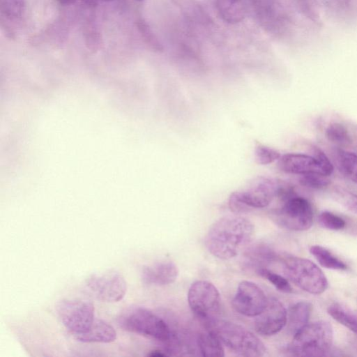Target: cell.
Instances as JSON below:
<instances>
[{
	"mask_svg": "<svg viewBox=\"0 0 357 357\" xmlns=\"http://www.w3.org/2000/svg\"><path fill=\"white\" fill-rule=\"evenodd\" d=\"M300 183L306 188L321 189L330 183L327 176L317 173H309L301 175L299 178Z\"/></svg>",
	"mask_w": 357,
	"mask_h": 357,
	"instance_id": "obj_27",
	"label": "cell"
},
{
	"mask_svg": "<svg viewBox=\"0 0 357 357\" xmlns=\"http://www.w3.org/2000/svg\"><path fill=\"white\" fill-rule=\"evenodd\" d=\"M310 252L319 264L326 268L339 271L347 269V265L342 261L335 257L328 250L321 245H312L310 248Z\"/></svg>",
	"mask_w": 357,
	"mask_h": 357,
	"instance_id": "obj_20",
	"label": "cell"
},
{
	"mask_svg": "<svg viewBox=\"0 0 357 357\" xmlns=\"http://www.w3.org/2000/svg\"><path fill=\"white\" fill-rule=\"evenodd\" d=\"M86 284L96 298L107 303L121 301L127 291L124 277L116 271L93 274L86 280Z\"/></svg>",
	"mask_w": 357,
	"mask_h": 357,
	"instance_id": "obj_10",
	"label": "cell"
},
{
	"mask_svg": "<svg viewBox=\"0 0 357 357\" xmlns=\"http://www.w3.org/2000/svg\"><path fill=\"white\" fill-rule=\"evenodd\" d=\"M337 167L341 173L357 183V155L342 150L337 152Z\"/></svg>",
	"mask_w": 357,
	"mask_h": 357,
	"instance_id": "obj_21",
	"label": "cell"
},
{
	"mask_svg": "<svg viewBox=\"0 0 357 357\" xmlns=\"http://www.w3.org/2000/svg\"><path fill=\"white\" fill-rule=\"evenodd\" d=\"M149 356H152V357H162V356H167V354L165 351H162L160 350H154V351H152L149 354Z\"/></svg>",
	"mask_w": 357,
	"mask_h": 357,
	"instance_id": "obj_32",
	"label": "cell"
},
{
	"mask_svg": "<svg viewBox=\"0 0 357 357\" xmlns=\"http://www.w3.org/2000/svg\"><path fill=\"white\" fill-rule=\"evenodd\" d=\"M102 1H113V0H102Z\"/></svg>",
	"mask_w": 357,
	"mask_h": 357,
	"instance_id": "obj_34",
	"label": "cell"
},
{
	"mask_svg": "<svg viewBox=\"0 0 357 357\" xmlns=\"http://www.w3.org/2000/svg\"><path fill=\"white\" fill-rule=\"evenodd\" d=\"M312 156L317 160L321 173L324 176H330L333 172V166L326 155L317 146L312 148Z\"/></svg>",
	"mask_w": 357,
	"mask_h": 357,
	"instance_id": "obj_31",
	"label": "cell"
},
{
	"mask_svg": "<svg viewBox=\"0 0 357 357\" xmlns=\"http://www.w3.org/2000/svg\"><path fill=\"white\" fill-rule=\"evenodd\" d=\"M336 197L347 210L357 213V195L340 189L336 192Z\"/></svg>",
	"mask_w": 357,
	"mask_h": 357,
	"instance_id": "obj_30",
	"label": "cell"
},
{
	"mask_svg": "<svg viewBox=\"0 0 357 357\" xmlns=\"http://www.w3.org/2000/svg\"><path fill=\"white\" fill-rule=\"evenodd\" d=\"M199 352L204 356H224L222 343L210 329L201 332L197 339Z\"/></svg>",
	"mask_w": 357,
	"mask_h": 357,
	"instance_id": "obj_18",
	"label": "cell"
},
{
	"mask_svg": "<svg viewBox=\"0 0 357 357\" xmlns=\"http://www.w3.org/2000/svg\"><path fill=\"white\" fill-rule=\"evenodd\" d=\"M275 257V253L265 245H255L251 247L245 255L246 262L251 266H255L257 271L265 268L264 266L272 261Z\"/></svg>",
	"mask_w": 357,
	"mask_h": 357,
	"instance_id": "obj_19",
	"label": "cell"
},
{
	"mask_svg": "<svg viewBox=\"0 0 357 357\" xmlns=\"http://www.w3.org/2000/svg\"><path fill=\"white\" fill-rule=\"evenodd\" d=\"M57 314L64 326L74 333L86 331L94 320V307L89 301L63 299L56 305Z\"/></svg>",
	"mask_w": 357,
	"mask_h": 357,
	"instance_id": "obj_9",
	"label": "cell"
},
{
	"mask_svg": "<svg viewBox=\"0 0 357 357\" xmlns=\"http://www.w3.org/2000/svg\"><path fill=\"white\" fill-rule=\"evenodd\" d=\"M320 225L330 230H340L345 227V221L329 211H323L319 216Z\"/></svg>",
	"mask_w": 357,
	"mask_h": 357,
	"instance_id": "obj_28",
	"label": "cell"
},
{
	"mask_svg": "<svg viewBox=\"0 0 357 357\" xmlns=\"http://www.w3.org/2000/svg\"><path fill=\"white\" fill-rule=\"evenodd\" d=\"M118 322L123 329L169 345L175 336L167 324L158 314L143 307L126 308Z\"/></svg>",
	"mask_w": 357,
	"mask_h": 357,
	"instance_id": "obj_3",
	"label": "cell"
},
{
	"mask_svg": "<svg viewBox=\"0 0 357 357\" xmlns=\"http://www.w3.org/2000/svg\"><path fill=\"white\" fill-rule=\"evenodd\" d=\"M259 275L268 280L278 290L283 293L292 292V287L289 281L283 276L273 271L262 268L257 271Z\"/></svg>",
	"mask_w": 357,
	"mask_h": 357,
	"instance_id": "obj_24",
	"label": "cell"
},
{
	"mask_svg": "<svg viewBox=\"0 0 357 357\" xmlns=\"http://www.w3.org/2000/svg\"><path fill=\"white\" fill-rule=\"evenodd\" d=\"M255 317V331L261 335L271 336L278 333L285 326L287 312L279 300L271 297L268 298L264 310Z\"/></svg>",
	"mask_w": 357,
	"mask_h": 357,
	"instance_id": "obj_12",
	"label": "cell"
},
{
	"mask_svg": "<svg viewBox=\"0 0 357 357\" xmlns=\"http://www.w3.org/2000/svg\"><path fill=\"white\" fill-rule=\"evenodd\" d=\"M312 305L306 301L294 304L287 312L288 329L294 335L308 323Z\"/></svg>",
	"mask_w": 357,
	"mask_h": 357,
	"instance_id": "obj_17",
	"label": "cell"
},
{
	"mask_svg": "<svg viewBox=\"0 0 357 357\" xmlns=\"http://www.w3.org/2000/svg\"><path fill=\"white\" fill-rule=\"evenodd\" d=\"M138 1H142V0H138Z\"/></svg>",
	"mask_w": 357,
	"mask_h": 357,
	"instance_id": "obj_35",
	"label": "cell"
},
{
	"mask_svg": "<svg viewBox=\"0 0 357 357\" xmlns=\"http://www.w3.org/2000/svg\"><path fill=\"white\" fill-rule=\"evenodd\" d=\"M279 169L283 172L293 174L317 173L322 174L317 160L313 156L302 153H286L280 157ZM323 175V174H322Z\"/></svg>",
	"mask_w": 357,
	"mask_h": 357,
	"instance_id": "obj_14",
	"label": "cell"
},
{
	"mask_svg": "<svg viewBox=\"0 0 357 357\" xmlns=\"http://www.w3.org/2000/svg\"><path fill=\"white\" fill-rule=\"evenodd\" d=\"M137 26L142 38L150 47L157 51L162 49L158 38L144 20L139 19L137 22Z\"/></svg>",
	"mask_w": 357,
	"mask_h": 357,
	"instance_id": "obj_29",
	"label": "cell"
},
{
	"mask_svg": "<svg viewBox=\"0 0 357 357\" xmlns=\"http://www.w3.org/2000/svg\"><path fill=\"white\" fill-rule=\"evenodd\" d=\"M285 275L297 287L311 294H321L326 291L328 283L320 268L312 261L288 257L283 260Z\"/></svg>",
	"mask_w": 357,
	"mask_h": 357,
	"instance_id": "obj_6",
	"label": "cell"
},
{
	"mask_svg": "<svg viewBox=\"0 0 357 357\" xmlns=\"http://www.w3.org/2000/svg\"><path fill=\"white\" fill-rule=\"evenodd\" d=\"M178 273V268L174 262L160 261L142 268V280L148 285L164 286L174 282Z\"/></svg>",
	"mask_w": 357,
	"mask_h": 357,
	"instance_id": "obj_13",
	"label": "cell"
},
{
	"mask_svg": "<svg viewBox=\"0 0 357 357\" xmlns=\"http://www.w3.org/2000/svg\"><path fill=\"white\" fill-rule=\"evenodd\" d=\"M205 324L222 344L237 356L259 357L266 352L265 345L258 337L241 325L218 318Z\"/></svg>",
	"mask_w": 357,
	"mask_h": 357,
	"instance_id": "obj_2",
	"label": "cell"
},
{
	"mask_svg": "<svg viewBox=\"0 0 357 357\" xmlns=\"http://www.w3.org/2000/svg\"><path fill=\"white\" fill-rule=\"evenodd\" d=\"M280 181L264 176L254 178L246 188L230 195L228 200L230 210L239 214L266 207L277 197Z\"/></svg>",
	"mask_w": 357,
	"mask_h": 357,
	"instance_id": "obj_5",
	"label": "cell"
},
{
	"mask_svg": "<svg viewBox=\"0 0 357 357\" xmlns=\"http://www.w3.org/2000/svg\"><path fill=\"white\" fill-rule=\"evenodd\" d=\"M254 234V225L241 216H225L215 221L206 237L207 250L217 258L229 259L250 243Z\"/></svg>",
	"mask_w": 357,
	"mask_h": 357,
	"instance_id": "obj_1",
	"label": "cell"
},
{
	"mask_svg": "<svg viewBox=\"0 0 357 357\" xmlns=\"http://www.w3.org/2000/svg\"><path fill=\"white\" fill-rule=\"evenodd\" d=\"M268 299L258 285L244 280L239 283L232 304L238 313L246 317H256L264 310Z\"/></svg>",
	"mask_w": 357,
	"mask_h": 357,
	"instance_id": "obj_11",
	"label": "cell"
},
{
	"mask_svg": "<svg viewBox=\"0 0 357 357\" xmlns=\"http://www.w3.org/2000/svg\"><path fill=\"white\" fill-rule=\"evenodd\" d=\"M326 136L329 141L340 144H346L351 141L347 128L339 123H331L326 130Z\"/></svg>",
	"mask_w": 357,
	"mask_h": 357,
	"instance_id": "obj_25",
	"label": "cell"
},
{
	"mask_svg": "<svg viewBox=\"0 0 357 357\" xmlns=\"http://www.w3.org/2000/svg\"><path fill=\"white\" fill-rule=\"evenodd\" d=\"M75 335L76 340L82 342L109 343L114 341L116 337L114 328L100 319H94L86 331Z\"/></svg>",
	"mask_w": 357,
	"mask_h": 357,
	"instance_id": "obj_15",
	"label": "cell"
},
{
	"mask_svg": "<svg viewBox=\"0 0 357 357\" xmlns=\"http://www.w3.org/2000/svg\"><path fill=\"white\" fill-rule=\"evenodd\" d=\"M216 9L222 20L229 24H236L245 17V8L241 0H216Z\"/></svg>",
	"mask_w": 357,
	"mask_h": 357,
	"instance_id": "obj_16",
	"label": "cell"
},
{
	"mask_svg": "<svg viewBox=\"0 0 357 357\" xmlns=\"http://www.w3.org/2000/svg\"><path fill=\"white\" fill-rule=\"evenodd\" d=\"M255 159L259 165H268L280 158V153L276 149L269 146L258 144L255 149Z\"/></svg>",
	"mask_w": 357,
	"mask_h": 357,
	"instance_id": "obj_26",
	"label": "cell"
},
{
	"mask_svg": "<svg viewBox=\"0 0 357 357\" xmlns=\"http://www.w3.org/2000/svg\"><path fill=\"white\" fill-rule=\"evenodd\" d=\"M333 339V327L329 322L307 323L294 335L288 349L296 356H324L331 351Z\"/></svg>",
	"mask_w": 357,
	"mask_h": 357,
	"instance_id": "obj_4",
	"label": "cell"
},
{
	"mask_svg": "<svg viewBox=\"0 0 357 357\" xmlns=\"http://www.w3.org/2000/svg\"><path fill=\"white\" fill-rule=\"evenodd\" d=\"M60 3L63 5H70L74 3L76 0H57Z\"/></svg>",
	"mask_w": 357,
	"mask_h": 357,
	"instance_id": "obj_33",
	"label": "cell"
},
{
	"mask_svg": "<svg viewBox=\"0 0 357 357\" xmlns=\"http://www.w3.org/2000/svg\"><path fill=\"white\" fill-rule=\"evenodd\" d=\"M1 17L15 21L21 18L25 9L24 0H0Z\"/></svg>",
	"mask_w": 357,
	"mask_h": 357,
	"instance_id": "obj_23",
	"label": "cell"
},
{
	"mask_svg": "<svg viewBox=\"0 0 357 357\" xmlns=\"http://www.w3.org/2000/svg\"><path fill=\"white\" fill-rule=\"evenodd\" d=\"M328 313L338 323L357 334V317L340 303H333L328 307Z\"/></svg>",
	"mask_w": 357,
	"mask_h": 357,
	"instance_id": "obj_22",
	"label": "cell"
},
{
	"mask_svg": "<svg viewBox=\"0 0 357 357\" xmlns=\"http://www.w3.org/2000/svg\"><path fill=\"white\" fill-rule=\"evenodd\" d=\"M272 218L280 227L292 231L310 229L313 222V211L310 203L296 195L282 203L272 212Z\"/></svg>",
	"mask_w": 357,
	"mask_h": 357,
	"instance_id": "obj_7",
	"label": "cell"
},
{
	"mask_svg": "<svg viewBox=\"0 0 357 357\" xmlns=\"http://www.w3.org/2000/svg\"><path fill=\"white\" fill-rule=\"evenodd\" d=\"M188 302L195 314L206 323L217 318L220 308V295L211 282L197 280L188 289Z\"/></svg>",
	"mask_w": 357,
	"mask_h": 357,
	"instance_id": "obj_8",
	"label": "cell"
}]
</instances>
